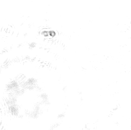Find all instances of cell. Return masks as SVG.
Wrapping results in <instances>:
<instances>
[{"mask_svg": "<svg viewBox=\"0 0 131 130\" xmlns=\"http://www.w3.org/2000/svg\"><path fill=\"white\" fill-rule=\"evenodd\" d=\"M40 99L44 103H46V102H47L49 98V96H48V94L47 93H45V92H43L41 93L40 94Z\"/></svg>", "mask_w": 131, "mask_h": 130, "instance_id": "1", "label": "cell"}]
</instances>
